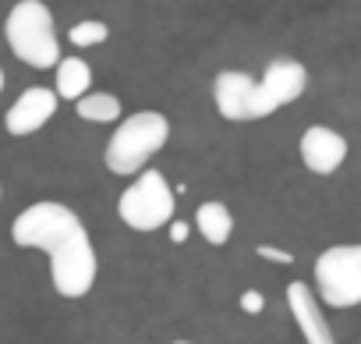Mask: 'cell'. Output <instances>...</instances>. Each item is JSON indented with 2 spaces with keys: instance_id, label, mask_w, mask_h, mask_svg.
<instances>
[{
  "instance_id": "cell-7",
  "label": "cell",
  "mask_w": 361,
  "mask_h": 344,
  "mask_svg": "<svg viewBox=\"0 0 361 344\" xmlns=\"http://www.w3.org/2000/svg\"><path fill=\"white\" fill-rule=\"evenodd\" d=\"M298 153H301V163L312 170V174H333L340 170V163L347 160V138L326 124H312L305 128L301 142H298Z\"/></svg>"
},
{
  "instance_id": "cell-15",
  "label": "cell",
  "mask_w": 361,
  "mask_h": 344,
  "mask_svg": "<svg viewBox=\"0 0 361 344\" xmlns=\"http://www.w3.org/2000/svg\"><path fill=\"white\" fill-rule=\"evenodd\" d=\"M255 252H259L262 259H273V263H290V259H294L290 252H283V249H273V245H259Z\"/></svg>"
},
{
  "instance_id": "cell-4",
  "label": "cell",
  "mask_w": 361,
  "mask_h": 344,
  "mask_svg": "<svg viewBox=\"0 0 361 344\" xmlns=\"http://www.w3.org/2000/svg\"><path fill=\"white\" fill-rule=\"evenodd\" d=\"M173 192L159 170H142V178L128 185L117 199V213L131 231H159L173 224Z\"/></svg>"
},
{
  "instance_id": "cell-6",
  "label": "cell",
  "mask_w": 361,
  "mask_h": 344,
  "mask_svg": "<svg viewBox=\"0 0 361 344\" xmlns=\"http://www.w3.org/2000/svg\"><path fill=\"white\" fill-rule=\"evenodd\" d=\"M308 89V71L301 61H290V57H276L262 78H259V93H255V121L276 114L280 107L301 100V93Z\"/></svg>"
},
{
  "instance_id": "cell-12",
  "label": "cell",
  "mask_w": 361,
  "mask_h": 344,
  "mask_svg": "<svg viewBox=\"0 0 361 344\" xmlns=\"http://www.w3.org/2000/svg\"><path fill=\"white\" fill-rule=\"evenodd\" d=\"M195 227H199V235L209 242V245H227V238L234 235V217H231V210L224 206V203H202L199 210H195Z\"/></svg>"
},
{
  "instance_id": "cell-8",
  "label": "cell",
  "mask_w": 361,
  "mask_h": 344,
  "mask_svg": "<svg viewBox=\"0 0 361 344\" xmlns=\"http://www.w3.org/2000/svg\"><path fill=\"white\" fill-rule=\"evenodd\" d=\"M255 93L259 82L245 71H220L213 78V100L227 121H255Z\"/></svg>"
},
{
  "instance_id": "cell-18",
  "label": "cell",
  "mask_w": 361,
  "mask_h": 344,
  "mask_svg": "<svg viewBox=\"0 0 361 344\" xmlns=\"http://www.w3.org/2000/svg\"><path fill=\"white\" fill-rule=\"evenodd\" d=\"M173 344H188V340H173Z\"/></svg>"
},
{
  "instance_id": "cell-3",
  "label": "cell",
  "mask_w": 361,
  "mask_h": 344,
  "mask_svg": "<svg viewBox=\"0 0 361 344\" xmlns=\"http://www.w3.org/2000/svg\"><path fill=\"white\" fill-rule=\"evenodd\" d=\"M8 47L18 61H25L29 68H57L61 57V43H57V29H54V15L43 0H18L8 15Z\"/></svg>"
},
{
  "instance_id": "cell-17",
  "label": "cell",
  "mask_w": 361,
  "mask_h": 344,
  "mask_svg": "<svg viewBox=\"0 0 361 344\" xmlns=\"http://www.w3.org/2000/svg\"><path fill=\"white\" fill-rule=\"evenodd\" d=\"M170 235H173V242H185L188 238V224H170Z\"/></svg>"
},
{
  "instance_id": "cell-9",
  "label": "cell",
  "mask_w": 361,
  "mask_h": 344,
  "mask_svg": "<svg viewBox=\"0 0 361 344\" xmlns=\"http://www.w3.org/2000/svg\"><path fill=\"white\" fill-rule=\"evenodd\" d=\"M54 114H57V93L47 89V85H32V89H25V93L11 103L4 124H8L11 135H32V131H39Z\"/></svg>"
},
{
  "instance_id": "cell-14",
  "label": "cell",
  "mask_w": 361,
  "mask_h": 344,
  "mask_svg": "<svg viewBox=\"0 0 361 344\" xmlns=\"http://www.w3.org/2000/svg\"><path fill=\"white\" fill-rule=\"evenodd\" d=\"M106 40H110V25H106V22H96V18L78 22V25L68 29V43H71V47H99V43H106Z\"/></svg>"
},
{
  "instance_id": "cell-5",
  "label": "cell",
  "mask_w": 361,
  "mask_h": 344,
  "mask_svg": "<svg viewBox=\"0 0 361 344\" xmlns=\"http://www.w3.org/2000/svg\"><path fill=\"white\" fill-rule=\"evenodd\" d=\"M315 287L319 298L350 309L361 305V245H333L315 259Z\"/></svg>"
},
{
  "instance_id": "cell-10",
  "label": "cell",
  "mask_w": 361,
  "mask_h": 344,
  "mask_svg": "<svg viewBox=\"0 0 361 344\" xmlns=\"http://www.w3.org/2000/svg\"><path fill=\"white\" fill-rule=\"evenodd\" d=\"M287 305L294 312V323L301 326V337L305 344H336L322 309H319V298L312 295V287L305 280H290L287 284Z\"/></svg>"
},
{
  "instance_id": "cell-13",
  "label": "cell",
  "mask_w": 361,
  "mask_h": 344,
  "mask_svg": "<svg viewBox=\"0 0 361 344\" xmlns=\"http://www.w3.org/2000/svg\"><path fill=\"white\" fill-rule=\"evenodd\" d=\"M75 114L85 121H96V124H114V121H121V100L114 93H89L85 100L75 103Z\"/></svg>"
},
{
  "instance_id": "cell-2",
  "label": "cell",
  "mask_w": 361,
  "mask_h": 344,
  "mask_svg": "<svg viewBox=\"0 0 361 344\" xmlns=\"http://www.w3.org/2000/svg\"><path fill=\"white\" fill-rule=\"evenodd\" d=\"M166 138H170V121L159 110H138V114L124 117L114 128L103 163H106V170H114V174L131 178L145 167L149 156H156L166 146Z\"/></svg>"
},
{
  "instance_id": "cell-1",
  "label": "cell",
  "mask_w": 361,
  "mask_h": 344,
  "mask_svg": "<svg viewBox=\"0 0 361 344\" xmlns=\"http://www.w3.org/2000/svg\"><path fill=\"white\" fill-rule=\"evenodd\" d=\"M11 238L18 249H39L50 259V280L61 298H85L96 284L99 259L89 242L85 224L64 203H32L25 206L15 224Z\"/></svg>"
},
{
  "instance_id": "cell-11",
  "label": "cell",
  "mask_w": 361,
  "mask_h": 344,
  "mask_svg": "<svg viewBox=\"0 0 361 344\" xmlns=\"http://www.w3.org/2000/svg\"><path fill=\"white\" fill-rule=\"evenodd\" d=\"M57 96L61 100H85L89 96V85H92V68L82 61V57H64L57 64Z\"/></svg>"
},
{
  "instance_id": "cell-16",
  "label": "cell",
  "mask_w": 361,
  "mask_h": 344,
  "mask_svg": "<svg viewBox=\"0 0 361 344\" xmlns=\"http://www.w3.org/2000/svg\"><path fill=\"white\" fill-rule=\"evenodd\" d=\"M262 305H266V302H262L259 291H245V295H241V309H245V312H262Z\"/></svg>"
}]
</instances>
